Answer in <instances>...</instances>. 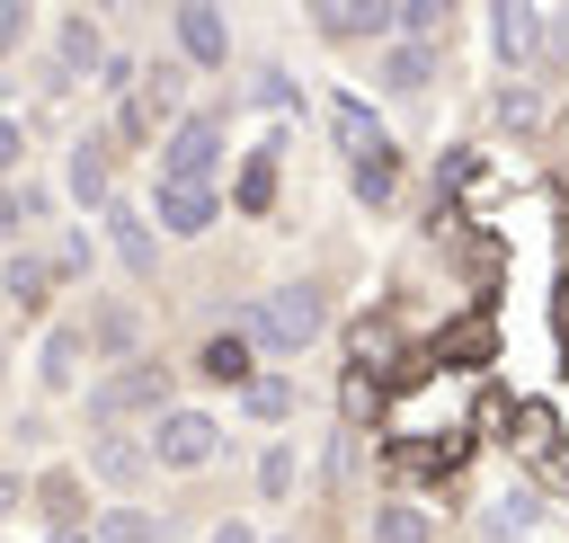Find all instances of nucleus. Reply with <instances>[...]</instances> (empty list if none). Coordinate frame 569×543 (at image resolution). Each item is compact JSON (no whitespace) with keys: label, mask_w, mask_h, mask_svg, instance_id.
I'll return each mask as SVG.
<instances>
[{"label":"nucleus","mask_w":569,"mask_h":543,"mask_svg":"<svg viewBox=\"0 0 569 543\" xmlns=\"http://www.w3.org/2000/svg\"><path fill=\"white\" fill-rule=\"evenodd\" d=\"M213 445H222V427L204 409H160L151 418V463H169V472H204Z\"/></svg>","instance_id":"20e7f679"},{"label":"nucleus","mask_w":569,"mask_h":543,"mask_svg":"<svg viewBox=\"0 0 569 543\" xmlns=\"http://www.w3.org/2000/svg\"><path fill=\"white\" fill-rule=\"evenodd\" d=\"M320 329H329V294H320L311 276H302V285L258 294V303H249V320H240V338H249V347H267V356H302Z\"/></svg>","instance_id":"f257e3e1"},{"label":"nucleus","mask_w":569,"mask_h":543,"mask_svg":"<svg viewBox=\"0 0 569 543\" xmlns=\"http://www.w3.org/2000/svg\"><path fill=\"white\" fill-rule=\"evenodd\" d=\"M373 543H427V516L400 498V507H382V516H373Z\"/></svg>","instance_id":"aec40b11"},{"label":"nucleus","mask_w":569,"mask_h":543,"mask_svg":"<svg viewBox=\"0 0 569 543\" xmlns=\"http://www.w3.org/2000/svg\"><path fill=\"white\" fill-rule=\"evenodd\" d=\"M498 116H507V125H542V98H533V89H498Z\"/></svg>","instance_id":"393cba45"},{"label":"nucleus","mask_w":569,"mask_h":543,"mask_svg":"<svg viewBox=\"0 0 569 543\" xmlns=\"http://www.w3.org/2000/svg\"><path fill=\"white\" fill-rule=\"evenodd\" d=\"M356 196H365V205H382V196H391V151L356 160Z\"/></svg>","instance_id":"5701e85b"},{"label":"nucleus","mask_w":569,"mask_h":543,"mask_svg":"<svg viewBox=\"0 0 569 543\" xmlns=\"http://www.w3.org/2000/svg\"><path fill=\"white\" fill-rule=\"evenodd\" d=\"M98 223H107V240H116V258H124L133 276H151V258H160V240H151V223H142L133 205H116V196H107V214H98Z\"/></svg>","instance_id":"423d86ee"},{"label":"nucleus","mask_w":569,"mask_h":543,"mask_svg":"<svg viewBox=\"0 0 569 543\" xmlns=\"http://www.w3.org/2000/svg\"><path fill=\"white\" fill-rule=\"evenodd\" d=\"M178 107V71L169 62H151L142 71V89H133V107H124V125H151V116H169Z\"/></svg>","instance_id":"4468645a"},{"label":"nucleus","mask_w":569,"mask_h":543,"mask_svg":"<svg viewBox=\"0 0 569 543\" xmlns=\"http://www.w3.org/2000/svg\"><path fill=\"white\" fill-rule=\"evenodd\" d=\"M525 525H533L525 498H498V507H489V534H525Z\"/></svg>","instance_id":"cd10ccee"},{"label":"nucleus","mask_w":569,"mask_h":543,"mask_svg":"<svg viewBox=\"0 0 569 543\" xmlns=\"http://www.w3.org/2000/svg\"><path fill=\"white\" fill-rule=\"evenodd\" d=\"M427 62H436V45H409V36H400V45H391V62H382V80H391V89H418V80H427Z\"/></svg>","instance_id":"f3484780"},{"label":"nucleus","mask_w":569,"mask_h":543,"mask_svg":"<svg viewBox=\"0 0 569 543\" xmlns=\"http://www.w3.org/2000/svg\"><path fill=\"white\" fill-rule=\"evenodd\" d=\"M267 187H276V142H267V151H249V178H240V205L258 214V205H267Z\"/></svg>","instance_id":"4be33fe9"},{"label":"nucleus","mask_w":569,"mask_h":543,"mask_svg":"<svg viewBox=\"0 0 569 543\" xmlns=\"http://www.w3.org/2000/svg\"><path fill=\"white\" fill-rule=\"evenodd\" d=\"M98 347H116V356L133 347V312H124V303H107V312H98Z\"/></svg>","instance_id":"b1692460"},{"label":"nucleus","mask_w":569,"mask_h":543,"mask_svg":"<svg viewBox=\"0 0 569 543\" xmlns=\"http://www.w3.org/2000/svg\"><path fill=\"white\" fill-rule=\"evenodd\" d=\"M178 45H187V62L222 71V53H231V27H222L213 9H178Z\"/></svg>","instance_id":"0eeeda50"},{"label":"nucleus","mask_w":569,"mask_h":543,"mask_svg":"<svg viewBox=\"0 0 569 543\" xmlns=\"http://www.w3.org/2000/svg\"><path fill=\"white\" fill-rule=\"evenodd\" d=\"M18 214H27V205H18V196H9V187H0V240H9V231H18Z\"/></svg>","instance_id":"7c9ffc66"},{"label":"nucleus","mask_w":569,"mask_h":543,"mask_svg":"<svg viewBox=\"0 0 569 543\" xmlns=\"http://www.w3.org/2000/svg\"><path fill=\"white\" fill-rule=\"evenodd\" d=\"M27 160V134H18V116H0V178Z\"/></svg>","instance_id":"c85d7f7f"},{"label":"nucleus","mask_w":569,"mask_h":543,"mask_svg":"<svg viewBox=\"0 0 569 543\" xmlns=\"http://www.w3.org/2000/svg\"><path fill=\"white\" fill-rule=\"evenodd\" d=\"M258 490H267V498H284V490H293V454H284V445L258 463Z\"/></svg>","instance_id":"a878e982"},{"label":"nucleus","mask_w":569,"mask_h":543,"mask_svg":"<svg viewBox=\"0 0 569 543\" xmlns=\"http://www.w3.org/2000/svg\"><path fill=\"white\" fill-rule=\"evenodd\" d=\"M489 45H498V62H525V53L542 45V27H533V9H498V18H489Z\"/></svg>","instance_id":"ddd939ff"},{"label":"nucleus","mask_w":569,"mask_h":543,"mask_svg":"<svg viewBox=\"0 0 569 543\" xmlns=\"http://www.w3.org/2000/svg\"><path fill=\"white\" fill-rule=\"evenodd\" d=\"M133 409H169V365H151V356H124L116 374H98L89 383V418L98 427H116V418H133Z\"/></svg>","instance_id":"f03ea898"},{"label":"nucleus","mask_w":569,"mask_h":543,"mask_svg":"<svg viewBox=\"0 0 569 543\" xmlns=\"http://www.w3.org/2000/svg\"><path fill=\"white\" fill-rule=\"evenodd\" d=\"M53 45H62V62H71V71H89V62H98V53H107V45H98V27H89V18H62V36H53Z\"/></svg>","instance_id":"6ab92c4d"},{"label":"nucleus","mask_w":569,"mask_h":543,"mask_svg":"<svg viewBox=\"0 0 569 543\" xmlns=\"http://www.w3.org/2000/svg\"><path fill=\"white\" fill-rule=\"evenodd\" d=\"M62 178H71V196H80V205H98V214H107V142H80Z\"/></svg>","instance_id":"2eb2a0df"},{"label":"nucleus","mask_w":569,"mask_h":543,"mask_svg":"<svg viewBox=\"0 0 569 543\" xmlns=\"http://www.w3.org/2000/svg\"><path fill=\"white\" fill-rule=\"evenodd\" d=\"M400 9H373V0H329L320 9V36H391Z\"/></svg>","instance_id":"9d476101"},{"label":"nucleus","mask_w":569,"mask_h":543,"mask_svg":"<svg viewBox=\"0 0 569 543\" xmlns=\"http://www.w3.org/2000/svg\"><path fill=\"white\" fill-rule=\"evenodd\" d=\"M213 169H222V116H178L169 125V142H160V187H213Z\"/></svg>","instance_id":"7ed1b4c3"},{"label":"nucleus","mask_w":569,"mask_h":543,"mask_svg":"<svg viewBox=\"0 0 569 543\" xmlns=\"http://www.w3.org/2000/svg\"><path fill=\"white\" fill-rule=\"evenodd\" d=\"M98 543H160V516L151 507H107L98 516Z\"/></svg>","instance_id":"dca6fc26"},{"label":"nucleus","mask_w":569,"mask_h":543,"mask_svg":"<svg viewBox=\"0 0 569 543\" xmlns=\"http://www.w3.org/2000/svg\"><path fill=\"white\" fill-rule=\"evenodd\" d=\"M0 294H9L18 312H44V294H53V258H27V249H18V258H9V285H0Z\"/></svg>","instance_id":"9b49d317"},{"label":"nucleus","mask_w":569,"mask_h":543,"mask_svg":"<svg viewBox=\"0 0 569 543\" xmlns=\"http://www.w3.org/2000/svg\"><path fill=\"white\" fill-rule=\"evenodd\" d=\"M18 36H27V18H18V9H0V45H18Z\"/></svg>","instance_id":"2f4dec72"},{"label":"nucleus","mask_w":569,"mask_h":543,"mask_svg":"<svg viewBox=\"0 0 569 543\" xmlns=\"http://www.w3.org/2000/svg\"><path fill=\"white\" fill-rule=\"evenodd\" d=\"M18 498H27V481H18V472H0V516H9Z\"/></svg>","instance_id":"c756f323"},{"label":"nucleus","mask_w":569,"mask_h":543,"mask_svg":"<svg viewBox=\"0 0 569 543\" xmlns=\"http://www.w3.org/2000/svg\"><path fill=\"white\" fill-rule=\"evenodd\" d=\"M89 463H98L107 481H133V472H142L151 454H142V445H124V436H98V445H89Z\"/></svg>","instance_id":"a211bd4d"},{"label":"nucleus","mask_w":569,"mask_h":543,"mask_svg":"<svg viewBox=\"0 0 569 543\" xmlns=\"http://www.w3.org/2000/svg\"><path fill=\"white\" fill-rule=\"evenodd\" d=\"M329 125H338V142H347V160H373V151H391L365 98H329Z\"/></svg>","instance_id":"6e6552de"},{"label":"nucleus","mask_w":569,"mask_h":543,"mask_svg":"<svg viewBox=\"0 0 569 543\" xmlns=\"http://www.w3.org/2000/svg\"><path fill=\"white\" fill-rule=\"evenodd\" d=\"M249 409H258V418H284L293 392H284V383H249Z\"/></svg>","instance_id":"bb28decb"},{"label":"nucleus","mask_w":569,"mask_h":543,"mask_svg":"<svg viewBox=\"0 0 569 543\" xmlns=\"http://www.w3.org/2000/svg\"><path fill=\"white\" fill-rule=\"evenodd\" d=\"M196 365H204L213 383H249V338H240V329H213V338L196 347Z\"/></svg>","instance_id":"f8f14e48"},{"label":"nucleus","mask_w":569,"mask_h":543,"mask_svg":"<svg viewBox=\"0 0 569 543\" xmlns=\"http://www.w3.org/2000/svg\"><path fill=\"white\" fill-rule=\"evenodd\" d=\"M213 187H160V223L178 231V240H196V231H213Z\"/></svg>","instance_id":"1a4fd4ad"},{"label":"nucleus","mask_w":569,"mask_h":543,"mask_svg":"<svg viewBox=\"0 0 569 543\" xmlns=\"http://www.w3.org/2000/svg\"><path fill=\"white\" fill-rule=\"evenodd\" d=\"M213 543H258V534L249 525H213Z\"/></svg>","instance_id":"473e14b6"},{"label":"nucleus","mask_w":569,"mask_h":543,"mask_svg":"<svg viewBox=\"0 0 569 543\" xmlns=\"http://www.w3.org/2000/svg\"><path fill=\"white\" fill-rule=\"evenodd\" d=\"M80 365H89V338H80L71 320H53V329H44V347H36L44 392H71V383H80Z\"/></svg>","instance_id":"39448f33"},{"label":"nucleus","mask_w":569,"mask_h":543,"mask_svg":"<svg viewBox=\"0 0 569 543\" xmlns=\"http://www.w3.org/2000/svg\"><path fill=\"white\" fill-rule=\"evenodd\" d=\"M400 36H409V45H436V36H445V9H436V0H400Z\"/></svg>","instance_id":"412c9836"}]
</instances>
